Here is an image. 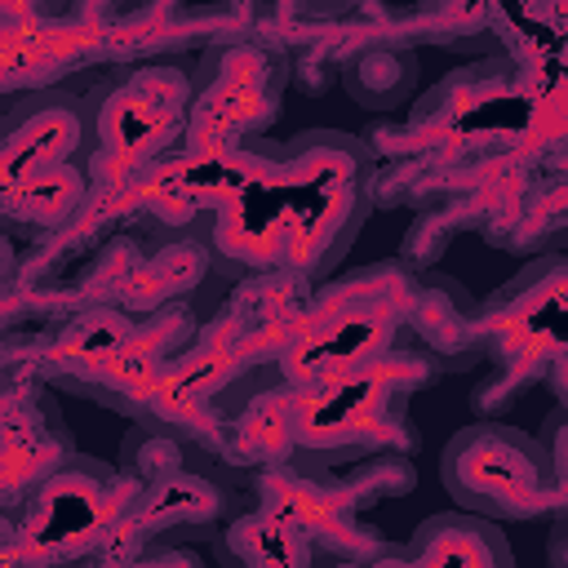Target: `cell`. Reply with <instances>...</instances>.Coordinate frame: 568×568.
Listing matches in <instances>:
<instances>
[{
  "mask_svg": "<svg viewBox=\"0 0 568 568\" xmlns=\"http://www.w3.org/2000/svg\"><path fill=\"white\" fill-rule=\"evenodd\" d=\"M213 253H240L244 266H293L328 275L368 213V151L351 133H297L288 146H244Z\"/></svg>",
  "mask_w": 568,
  "mask_h": 568,
  "instance_id": "obj_1",
  "label": "cell"
},
{
  "mask_svg": "<svg viewBox=\"0 0 568 568\" xmlns=\"http://www.w3.org/2000/svg\"><path fill=\"white\" fill-rule=\"evenodd\" d=\"M93 151V120L67 93H40L0 120V213L58 226L89 186L84 155Z\"/></svg>",
  "mask_w": 568,
  "mask_h": 568,
  "instance_id": "obj_2",
  "label": "cell"
},
{
  "mask_svg": "<svg viewBox=\"0 0 568 568\" xmlns=\"http://www.w3.org/2000/svg\"><path fill=\"white\" fill-rule=\"evenodd\" d=\"M439 484L462 510L506 524L532 519L555 501L559 466L541 439L501 422H475L444 444Z\"/></svg>",
  "mask_w": 568,
  "mask_h": 568,
  "instance_id": "obj_3",
  "label": "cell"
},
{
  "mask_svg": "<svg viewBox=\"0 0 568 568\" xmlns=\"http://www.w3.org/2000/svg\"><path fill=\"white\" fill-rule=\"evenodd\" d=\"M191 115V75L178 67H133L111 89H102L93 120V146L111 155L146 160L182 138Z\"/></svg>",
  "mask_w": 568,
  "mask_h": 568,
  "instance_id": "obj_4",
  "label": "cell"
},
{
  "mask_svg": "<svg viewBox=\"0 0 568 568\" xmlns=\"http://www.w3.org/2000/svg\"><path fill=\"white\" fill-rule=\"evenodd\" d=\"M280 67L271 53L253 44H231L213 58V84L191 80V111L213 115V124L231 133H248L275 115L280 93Z\"/></svg>",
  "mask_w": 568,
  "mask_h": 568,
  "instance_id": "obj_5",
  "label": "cell"
},
{
  "mask_svg": "<svg viewBox=\"0 0 568 568\" xmlns=\"http://www.w3.org/2000/svg\"><path fill=\"white\" fill-rule=\"evenodd\" d=\"M413 564H466V568H506L510 546L497 519L475 515V510H444L417 524L408 550Z\"/></svg>",
  "mask_w": 568,
  "mask_h": 568,
  "instance_id": "obj_6",
  "label": "cell"
},
{
  "mask_svg": "<svg viewBox=\"0 0 568 568\" xmlns=\"http://www.w3.org/2000/svg\"><path fill=\"white\" fill-rule=\"evenodd\" d=\"M342 84L355 102H364L373 111H390V106L408 102V93L417 84V62H413V53H404L395 44H368L346 58Z\"/></svg>",
  "mask_w": 568,
  "mask_h": 568,
  "instance_id": "obj_7",
  "label": "cell"
},
{
  "mask_svg": "<svg viewBox=\"0 0 568 568\" xmlns=\"http://www.w3.org/2000/svg\"><path fill=\"white\" fill-rule=\"evenodd\" d=\"M275 4L288 18H337V13L355 9L359 0H275Z\"/></svg>",
  "mask_w": 568,
  "mask_h": 568,
  "instance_id": "obj_8",
  "label": "cell"
}]
</instances>
